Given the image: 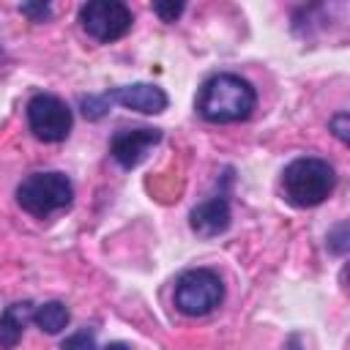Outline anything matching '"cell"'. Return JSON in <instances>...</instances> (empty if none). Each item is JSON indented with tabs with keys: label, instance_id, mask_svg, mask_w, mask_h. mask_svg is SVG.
Returning a JSON list of instances; mask_svg holds the SVG:
<instances>
[{
	"label": "cell",
	"instance_id": "cell-14",
	"mask_svg": "<svg viewBox=\"0 0 350 350\" xmlns=\"http://www.w3.org/2000/svg\"><path fill=\"white\" fill-rule=\"evenodd\" d=\"M153 14H159L161 22H175L183 14V3H153Z\"/></svg>",
	"mask_w": 350,
	"mask_h": 350
},
{
	"label": "cell",
	"instance_id": "cell-7",
	"mask_svg": "<svg viewBox=\"0 0 350 350\" xmlns=\"http://www.w3.org/2000/svg\"><path fill=\"white\" fill-rule=\"evenodd\" d=\"M71 109L63 98L52 93H36L27 101V126L41 142H63L71 131Z\"/></svg>",
	"mask_w": 350,
	"mask_h": 350
},
{
	"label": "cell",
	"instance_id": "cell-11",
	"mask_svg": "<svg viewBox=\"0 0 350 350\" xmlns=\"http://www.w3.org/2000/svg\"><path fill=\"white\" fill-rule=\"evenodd\" d=\"M68 320H71V312H68V306L63 301H46V304H41V306L33 309V323L41 331L52 334V336L60 334L68 325Z\"/></svg>",
	"mask_w": 350,
	"mask_h": 350
},
{
	"label": "cell",
	"instance_id": "cell-10",
	"mask_svg": "<svg viewBox=\"0 0 350 350\" xmlns=\"http://www.w3.org/2000/svg\"><path fill=\"white\" fill-rule=\"evenodd\" d=\"M33 301H16L11 306H5V312L0 314V347L3 350H14L25 334L27 320H33Z\"/></svg>",
	"mask_w": 350,
	"mask_h": 350
},
{
	"label": "cell",
	"instance_id": "cell-17",
	"mask_svg": "<svg viewBox=\"0 0 350 350\" xmlns=\"http://www.w3.org/2000/svg\"><path fill=\"white\" fill-rule=\"evenodd\" d=\"M104 350H131L129 345H123V342H112V345H107Z\"/></svg>",
	"mask_w": 350,
	"mask_h": 350
},
{
	"label": "cell",
	"instance_id": "cell-16",
	"mask_svg": "<svg viewBox=\"0 0 350 350\" xmlns=\"http://www.w3.org/2000/svg\"><path fill=\"white\" fill-rule=\"evenodd\" d=\"M331 131L339 137V142H347L350 137H347V131H350V115L347 112H336L334 118H331Z\"/></svg>",
	"mask_w": 350,
	"mask_h": 350
},
{
	"label": "cell",
	"instance_id": "cell-2",
	"mask_svg": "<svg viewBox=\"0 0 350 350\" xmlns=\"http://www.w3.org/2000/svg\"><path fill=\"white\" fill-rule=\"evenodd\" d=\"M336 189V170L317 156H301L282 170V194L295 208H314Z\"/></svg>",
	"mask_w": 350,
	"mask_h": 350
},
{
	"label": "cell",
	"instance_id": "cell-9",
	"mask_svg": "<svg viewBox=\"0 0 350 350\" xmlns=\"http://www.w3.org/2000/svg\"><path fill=\"white\" fill-rule=\"evenodd\" d=\"M230 219H232V213H230V200H227V194H213V197H208L205 202H200L197 208H191V213H189V224H191V230L197 232V235H202V238H213V235H221L227 227H230Z\"/></svg>",
	"mask_w": 350,
	"mask_h": 350
},
{
	"label": "cell",
	"instance_id": "cell-6",
	"mask_svg": "<svg viewBox=\"0 0 350 350\" xmlns=\"http://www.w3.org/2000/svg\"><path fill=\"white\" fill-rule=\"evenodd\" d=\"M79 25L90 38L109 44L131 30L134 16L131 8L120 0H90L79 8Z\"/></svg>",
	"mask_w": 350,
	"mask_h": 350
},
{
	"label": "cell",
	"instance_id": "cell-1",
	"mask_svg": "<svg viewBox=\"0 0 350 350\" xmlns=\"http://www.w3.org/2000/svg\"><path fill=\"white\" fill-rule=\"evenodd\" d=\"M257 107V93L249 79L238 74H213L202 82L197 96V112L208 123H241Z\"/></svg>",
	"mask_w": 350,
	"mask_h": 350
},
{
	"label": "cell",
	"instance_id": "cell-12",
	"mask_svg": "<svg viewBox=\"0 0 350 350\" xmlns=\"http://www.w3.org/2000/svg\"><path fill=\"white\" fill-rule=\"evenodd\" d=\"M60 350H98L96 334L88 331V328H85V331H77V334H71L68 339H63Z\"/></svg>",
	"mask_w": 350,
	"mask_h": 350
},
{
	"label": "cell",
	"instance_id": "cell-4",
	"mask_svg": "<svg viewBox=\"0 0 350 350\" xmlns=\"http://www.w3.org/2000/svg\"><path fill=\"white\" fill-rule=\"evenodd\" d=\"M112 104H120V107L142 112V115H159V112L167 109V93L159 85H150V82H134V85H123V88L107 90L101 96H85L79 101L82 115L88 120L104 118Z\"/></svg>",
	"mask_w": 350,
	"mask_h": 350
},
{
	"label": "cell",
	"instance_id": "cell-15",
	"mask_svg": "<svg viewBox=\"0 0 350 350\" xmlns=\"http://www.w3.org/2000/svg\"><path fill=\"white\" fill-rule=\"evenodd\" d=\"M345 235H347V224L342 221V224L328 235V249L336 252V254H345V252H347V238H345Z\"/></svg>",
	"mask_w": 350,
	"mask_h": 350
},
{
	"label": "cell",
	"instance_id": "cell-5",
	"mask_svg": "<svg viewBox=\"0 0 350 350\" xmlns=\"http://www.w3.org/2000/svg\"><path fill=\"white\" fill-rule=\"evenodd\" d=\"M224 301V284L211 268H189L178 276L172 304L186 317H205Z\"/></svg>",
	"mask_w": 350,
	"mask_h": 350
},
{
	"label": "cell",
	"instance_id": "cell-8",
	"mask_svg": "<svg viewBox=\"0 0 350 350\" xmlns=\"http://www.w3.org/2000/svg\"><path fill=\"white\" fill-rule=\"evenodd\" d=\"M159 142H161V131H159V129H150V126H142V129H123V131H118V134L112 137L109 153H112V159H115L120 167L131 170V167H137V164L148 156V150L156 148Z\"/></svg>",
	"mask_w": 350,
	"mask_h": 350
},
{
	"label": "cell",
	"instance_id": "cell-3",
	"mask_svg": "<svg viewBox=\"0 0 350 350\" xmlns=\"http://www.w3.org/2000/svg\"><path fill=\"white\" fill-rule=\"evenodd\" d=\"M16 202L36 219H49L52 213L74 202V186L66 172H33L16 186Z\"/></svg>",
	"mask_w": 350,
	"mask_h": 350
},
{
	"label": "cell",
	"instance_id": "cell-13",
	"mask_svg": "<svg viewBox=\"0 0 350 350\" xmlns=\"http://www.w3.org/2000/svg\"><path fill=\"white\" fill-rule=\"evenodd\" d=\"M19 11H22L25 16H30L33 22H46V19L52 16V5H49V3H22Z\"/></svg>",
	"mask_w": 350,
	"mask_h": 350
}]
</instances>
